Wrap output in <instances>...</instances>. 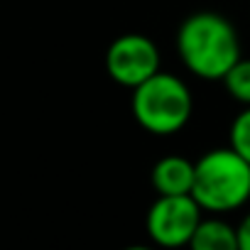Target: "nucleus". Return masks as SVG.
<instances>
[{"label":"nucleus","mask_w":250,"mask_h":250,"mask_svg":"<svg viewBox=\"0 0 250 250\" xmlns=\"http://www.w3.org/2000/svg\"><path fill=\"white\" fill-rule=\"evenodd\" d=\"M177 52L194 76L204 81H221L240 59V40L228 18L201 10L179 25Z\"/></svg>","instance_id":"nucleus-1"},{"label":"nucleus","mask_w":250,"mask_h":250,"mask_svg":"<svg viewBox=\"0 0 250 250\" xmlns=\"http://www.w3.org/2000/svg\"><path fill=\"white\" fill-rule=\"evenodd\" d=\"M191 196L204 211L228 213L250 199V162L228 147L208 150L196 160Z\"/></svg>","instance_id":"nucleus-2"},{"label":"nucleus","mask_w":250,"mask_h":250,"mask_svg":"<svg viewBox=\"0 0 250 250\" xmlns=\"http://www.w3.org/2000/svg\"><path fill=\"white\" fill-rule=\"evenodd\" d=\"M133 115L143 130L152 135H174L189 123L194 98L189 86L167 71H157L133 88Z\"/></svg>","instance_id":"nucleus-3"},{"label":"nucleus","mask_w":250,"mask_h":250,"mask_svg":"<svg viewBox=\"0 0 250 250\" xmlns=\"http://www.w3.org/2000/svg\"><path fill=\"white\" fill-rule=\"evenodd\" d=\"M204 208L191 194L182 196H157L145 218V230L152 243L165 248L189 245L194 230L201 223Z\"/></svg>","instance_id":"nucleus-4"},{"label":"nucleus","mask_w":250,"mask_h":250,"mask_svg":"<svg viewBox=\"0 0 250 250\" xmlns=\"http://www.w3.org/2000/svg\"><path fill=\"white\" fill-rule=\"evenodd\" d=\"M160 47L147 37L138 32L120 35L118 40L110 42L105 52V71L108 76L120 83L135 88L150 76L160 71Z\"/></svg>","instance_id":"nucleus-5"},{"label":"nucleus","mask_w":250,"mask_h":250,"mask_svg":"<svg viewBox=\"0 0 250 250\" xmlns=\"http://www.w3.org/2000/svg\"><path fill=\"white\" fill-rule=\"evenodd\" d=\"M194 174H196V162L182 155H167L155 162L150 182L157 196H182V194H191Z\"/></svg>","instance_id":"nucleus-6"},{"label":"nucleus","mask_w":250,"mask_h":250,"mask_svg":"<svg viewBox=\"0 0 250 250\" xmlns=\"http://www.w3.org/2000/svg\"><path fill=\"white\" fill-rule=\"evenodd\" d=\"M189 248L194 250H240L238 226H230L223 218H201Z\"/></svg>","instance_id":"nucleus-7"},{"label":"nucleus","mask_w":250,"mask_h":250,"mask_svg":"<svg viewBox=\"0 0 250 250\" xmlns=\"http://www.w3.org/2000/svg\"><path fill=\"white\" fill-rule=\"evenodd\" d=\"M221 81H223V86H226V91H228L230 98H235L243 105H250V59H243L240 57L226 71V76Z\"/></svg>","instance_id":"nucleus-8"},{"label":"nucleus","mask_w":250,"mask_h":250,"mask_svg":"<svg viewBox=\"0 0 250 250\" xmlns=\"http://www.w3.org/2000/svg\"><path fill=\"white\" fill-rule=\"evenodd\" d=\"M228 140H230V147L250 162V105L233 118Z\"/></svg>","instance_id":"nucleus-9"},{"label":"nucleus","mask_w":250,"mask_h":250,"mask_svg":"<svg viewBox=\"0 0 250 250\" xmlns=\"http://www.w3.org/2000/svg\"><path fill=\"white\" fill-rule=\"evenodd\" d=\"M238 243L240 250H250V213L238 223Z\"/></svg>","instance_id":"nucleus-10"}]
</instances>
